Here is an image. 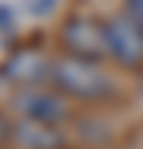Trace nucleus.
<instances>
[{"label":"nucleus","mask_w":143,"mask_h":149,"mask_svg":"<svg viewBox=\"0 0 143 149\" xmlns=\"http://www.w3.org/2000/svg\"><path fill=\"white\" fill-rule=\"evenodd\" d=\"M50 80L57 83L60 93L77 96V100H100L113 90L110 76L100 70V60H87L73 53L50 60Z\"/></svg>","instance_id":"nucleus-1"},{"label":"nucleus","mask_w":143,"mask_h":149,"mask_svg":"<svg viewBox=\"0 0 143 149\" xmlns=\"http://www.w3.org/2000/svg\"><path fill=\"white\" fill-rule=\"evenodd\" d=\"M106 56H113L123 66H143V30L130 20V13L103 20Z\"/></svg>","instance_id":"nucleus-2"},{"label":"nucleus","mask_w":143,"mask_h":149,"mask_svg":"<svg viewBox=\"0 0 143 149\" xmlns=\"http://www.w3.org/2000/svg\"><path fill=\"white\" fill-rule=\"evenodd\" d=\"M63 96L67 93H53V90H43V86H23L17 93V100H13V109L20 113V119H37V123L57 126L70 113Z\"/></svg>","instance_id":"nucleus-3"},{"label":"nucleus","mask_w":143,"mask_h":149,"mask_svg":"<svg viewBox=\"0 0 143 149\" xmlns=\"http://www.w3.org/2000/svg\"><path fill=\"white\" fill-rule=\"evenodd\" d=\"M67 53L73 56H87V60H103L106 56V37H103V23L90 20V17H73L63 23L60 30Z\"/></svg>","instance_id":"nucleus-4"},{"label":"nucleus","mask_w":143,"mask_h":149,"mask_svg":"<svg viewBox=\"0 0 143 149\" xmlns=\"http://www.w3.org/2000/svg\"><path fill=\"white\" fill-rule=\"evenodd\" d=\"M4 76L13 83H23V86H37L43 76H50V60L40 50H20V53H13L7 60Z\"/></svg>","instance_id":"nucleus-5"},{"label":"nucleus","mask_w":143,"mask_h":149,"mask_svg":"<svg viewBox=\"0 0 143 149\" xmlns=\"http://www.w3.org/2000/svg\"><path fill=\"white\" fill-rule=\"evenodd\" d=\"M13 139L23 149H57L63 146V133L50 123H37V119H20L13 129Z\"/></svg>","instance_id":"nucleus-6"},{"label":"nucleus","mask_w":143,"mask_h":149,"mask_svg":"<svg viewBox=\"0 0 143 149\" xmlns=\"http://www.w3.org/2000/svg\"><path fill=\"white\" fill-rule=\"evenodd\" d=\"M127 13H130V20L143 30V0H127Z\"/></svg>","instance_id":"nucleus-7"},{"label":"nucleus","mask_w":143,"mask_h":149,"mask_svg":"<svg viewBox=\"0 0 143 149\" xmlns=\"http://www.w3.org/2000/svg\"><path fill=\"white\" fill-rule=\"evenodd\" d=\"M7 136V126H4V119H0V139H4Z\"/></svg>","instance_id":"nucleus-8"}]
</instances>
